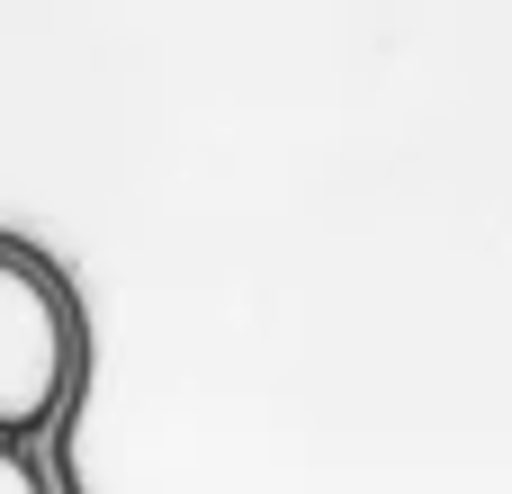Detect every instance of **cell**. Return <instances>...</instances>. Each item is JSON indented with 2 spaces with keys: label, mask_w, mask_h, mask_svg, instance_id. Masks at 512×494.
<instances>
[{
  "label": "cell",
  "mask_w": 512,
  "mask_h": 494,
  "mask_svg": "<svg viewBox=\"0 0 512 494\" xmlns=\"http://www.w3.org/2000/svg\"><path fill=\"white\" fill-rule=\"evenodd\" d=\"M72 387H81L72 279L36 243L0 234V450H36L72 414Z\"/></svg>",
  "instance_id": "1"
}]
</instances>
